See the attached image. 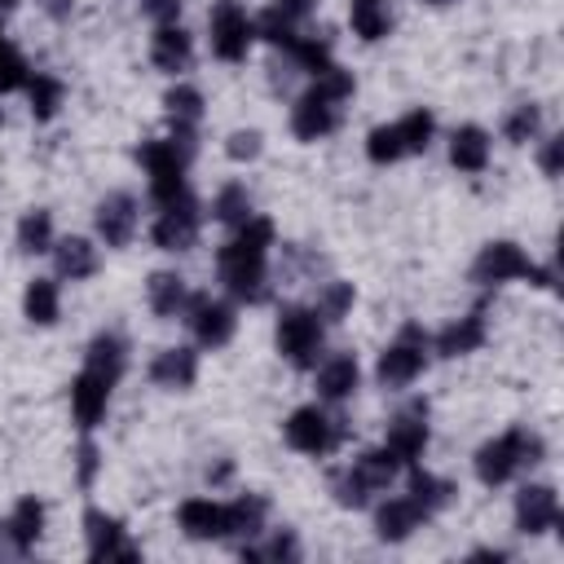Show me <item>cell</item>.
Masks as SVG:
<instances>
[{
  "label": "cell",
  "instance_id": "obj_24",
  "mask_svg": "<svg viewBox=\"0 0 564 564\" xmlns=\"http://www.w3.org/2000/svg\"><path fill=\"white\" fill-rule=\"evenodd\" d=\"M137 335L123 326V322H97L84 339H79V352H75V366L110 379V383H128L137 375Z\"/></svg>",
  "mask_w": 564,
  "mask_h": 564
},
{
  "label": "cell",
  "instance_id": "obj_44",
  "mask_svg": "<svg viewBox=\"0 0 564 564\" xmlns=\"http://www.w3.org/2000/svg\"><path fill=\"white\" fill-rule=\"evenodd\" d=\"M419 13H427V18H449V13H458V9H467V0H410Z\"/></svg>",
  "mask_w": 564,
  "mask_h": 564
},
{
  "label": "cell",
  "instance_id": "obj_20",
  "mask_svg": "<svg viewBox=\"0 0 564 564\" xmlns=\"http://www.w3.org/2000/svg\"><path fill=\"white\" fill-rule=\"evenodd\" d=\"M494 344V300L489 295H476V304L432 322V352H436V366H463V361H476L480 352H489Z\"/></svg>",
  "mask_w": 564,
  "mask_h": 564
},
{
  "label": "cell",
  "instance_id": "obj_26",
  "mask_svg": "<svg viewBox=\"0 0 564 564\" xmlns=\"http://www.w3.org/2000/svg\"><path fill=\"white\" fill-rule=\"evenodd\" d=\"M44 269L66 291H84V286H97L106 278L110 256H106V247L88 229H62L57 242H53V251H48V260H44Z\"/></svg>",
  "mask_w": 564,
  "mask_h": 564
},
{
  "label": "cell",
  "instance_id": "obj_34",
  "mask_svg": "<svg viewBox=\"0 0 564 564\" xmlns=\"http://www.w3.org/2000/svg\"><path fill=\"white\" fill-rule=\"evenodd\" d=\"M326 18V0H260L256 22H260V48L282 53L308 22Z\"/></svg>",
  "mask_w": 564,
  "mask_h": 564
},
{
  "label": "cell",
  "instance_id": "obj_12",
  "mask_svg": "<svg viewBox=\"0 0 564 564\" xmlns=\"http://www.w3.org/2000/svg\"><path fill=\"white\" fill-rule=\"evenodd\" d=\"M436 432H441V423H436V401H432L423 388H414V392L388 397V410H383L375 436L401 458V467H410V463L432 458Z\"/></svg>",
  "mask_w": 564,
  "mask_h": 564
},
{
  "label": "cell",
  "instance_id": "obj_11",
  "mask_svg": "<svg viewBox=\"0 0 564 564\" xmlns=\"http://www.w3.org/2000/svg\"><path fill=\"white\" fill-rule=\"evenodd\" d=\"M137 375H141V383L154 397H163V401H189L203 388L207 357L185 335H163V339H154L137 357Z\"/></svg>",
  "mask_w": 564,
  "mask_h": 564
},
{
  "label": "cell",
  "instance_id": "obj_15",
  "mask_svg": "<svg viewBox=\"0 0 564 564\" xmlns=\"http://www.w3.org/2000/svg\"><path fill=\"white\" fill-rule=\"evenodd\" d=\"M75 529H79V551L97 564H128V560L145 555L132 520L123 511H115L110 502H101L97 494L84 498V507L75 516Z\"/></svg>",
  "mask_w": 564,
  "mask_h": 564
},
{
  "label": "cell",
  "instance_id": "obj_2",
  "mask_svg": "<svg viewBox=\"0 0 564 564\" xmlns=\"http://www.w3.org/2000/svg\"><path fill=\"white\" fill-rule=\"evenodd\" d=\"M357 101H361V70L339 53L335 62H326L282 97V137L295 150H322L348 132Z\"/></svg>",
  "mask_w": 564,
  "mask_h": 564
},
{
  "label": "cell",
  "instance_id": "obj_43",
  "mask_svg": "<svg viewBox=\"0 0 564 564\" xmlns=\"http://www.w3.org/2000/svg\"><path fill=\"white\" fill-rule=\"evenodd\" d=\"M194 0H132V13L141 26H159V22H185Z\"/></svg>",
  "mask_w": 564,
  "mask_h": 564
},
{
  "label": "cell",
  "instance_id": "obj_17",
  "mask_svg": "<svg viewBox=\"0 0 564 564\" xmlns=\"http://www.w3.org/2000/svg\"><path fill=\"white\" fill-rule=\"evenodd\" d=\"M198 278L185 269V260H154L141 282H137V304L145 313L150 326H163V330H176L181 317L189 313L194 295H198Z\"/></svg>",
  "mask_w": 564,
  "mask_h": 564
},
{
  "label": "cell",
  "instance_id": "obj_23",
  "mask_svg": "<svg viewBox=\"0 0 564 564\" xmlns=\"http://www.w3.org/2000/svg\"><path fill=\"white\" fill-rule=\"evenodd\" d=\"M361 520H366L370 542L383 546V551H405L410 542H419V538L432 529V520L419 511V502H414L401 485L383 489V494L361 511Z\"/></svg>",
  "mask_w": 564,
  "mask_h": 564
},
{
  "label": "cell",
  "instance_id": "obj_30",
  "mask_svg": "<svg viewBox=\"0 0 564 564\" xmlns=\"http://www.w3.org/2000/svg\"><path fill=\"white\" fill-rule=\"evenodd\" d=\"M494 137H498V150H511V154H524L546 128H555L551 119V106L538 97V93H516L498 106L494 115Z\"/></svg>",
  "mask_w": 564,
  "mask_h": 564
},
{
  "label": "cell",
  "instance_id": "obj_5",
  "mask_svg": "<svg viewBox=\"0 0 564 564\" xmlns=\"http://www.w3.org/2000/svg\"><path fill=\"white\" fill-rule=\"evenodd\" d=\"M436 370V352H432V322L423 317H401L366 357V375H370V392L401 397L414 392L432 379Z\"/></svg>",
  "mask_w": 564,
  "mask_h": 564
},
{
  "label": "cell",
  "instance_id": "obj_29",
  "mask_svg": "<svg viewBox=\"0 0 564 564\" xmlns=\"http://www.w3.org/2000/svg\"><path fill=\"white\" fill-rule=\"evenodd\" d=\"M13 308H18L22 330H31V335H53V330L66 326V286H62L44 264H31L26 278H22V286H18Z\"/></svg>",
  "mask_w": 564,
  "mask_h": 564
},
{
  "label": "cell",
  "instance_id": "obj_31",
  "mask_svg": "<svg viewBox=\"0 0 564 564\" xmlns=\"http://www.w3.org/2000/svg\"><path fill=\"white\" fill-rule=\"evenodd\" d=\"M260 207H264V203H260L256 176H247V172H225V176H216L212 185H203V212H207V229H212V234L242 225V220L256 216Z\"/></svg>",
  "mask_w": 564,
  "mask_h": 564
},
{
  "label": "cell",
  "instance_id": "obj_18",
  "mask_svg": "<svg viewBox=\"0 0 564 564\" xmlns=\"http://www.w3.org/2000/svg\"><path fill=\"white\" fill-rule=\"evenodd\" d=\"M242 326H247V308H238L225 291L216 286H198L189 313L181 317V335L203 352V357H220L229 352L238 339H242Z\"/></svg>",
  "mask_w": 564,
  "mask_h": 564
},
{
  "label": "cell",
  "instance_id": "obj_42",
  "mask_svg": "<svg viewBox=\"0 0 564 564\" xmlns=\"http://www.w3.org/2000/svg\"><path fill=\"white\" fill-rule=\"evenodd\" d=\"M198 480H203L207 489H234V485L242 480L238 454H229V449H216V454H207V458H203V471H198Z\"/></svg>",
  "mask_w": 564,
  "mask_h": 564
},
{
  "label": "cell",
  "instance_id": "obj_41",
  "mask_svg": "<svg viewBox=\"0 0 564 564\" xmlns=\"http://www.w3.org/2000/svg\"><path fill=\"white\" fill-rule=\"evenodd\" d=\"M524 154H529V167L542 185H560V167H564V132L560 128H546Z\"/></svg>",
  "mask_w": 564,
  "mask_h": 564
},
{
  "label": "cell",
  "instance_id": "obj_25",
  "mask_svg": "<svg viewBox=\"0 0 564 564\" xmlns=\"http://www.w3.org/2000/svg\"><path fill=\"white\" fill-rule=\"evenodd\" d=\"M119 383L75 366L70 379H66V423L75 436H101L115 419V405H119Z\"/></svg>",
  "mask_w": 564,
  "mask_h": 564
},
{
  "label": "cell",
  "instance_id": "obj_9",
  "mask_svg": "<svg viewBox=\"0 0 564 564\" xmlns=\"http://www.w3.org/2000/svg\"><path fill=\"white\" fill-rule=\"evenodd\" d=\"M207 212H203V185H189L172 198L145 203V229L141 247L154 260H189L207 247Z\"/></svg>",
  "mask_w": 564,
  "mask_h": 564
},
{
  "label": "cell",
  "instance_id": "obj_7",
  "mask_svg": "<svg viewBox=\"0 0 564 564\" xmlns=\"http://www.w3.org/2000/svg\"><path fill=\"white\" fill-rule=\"evenodd\" d=\"M264 313H269V352H273V361L286 375L304 379L317 366V357L330 348L335 330L326 326V317L313 308V300L304 291L278 295Z\"/></svg>",
  "mask_w": 564,
  "mask_h": 564
},
{
  "label": "cell",
  "instance_id": "obj_16",
  "mask_svg": "<svg viewBox=\"0 0 564 564\" xmlns=\"http://www.w3.org/2000/svg\"><path fill=\"white\" fill-rule=\"evenodd\" d=\"M436 154L445 163V172L454 181H485L494 167H498V137L489 128V119H476V115H458L441 128V141H436Z\"/></svg>",
  "mask_w": 564,
  "mask_h": 564
},
{
  "label": "cell",
  "instance_id": "obj_10",
  "mask_svg": "<svg viewBox=\"0 0 564 564\" xmlns=\"http://www.w3.org/2000/svg\"><path fill=\"white\" fill-rule=\"evenodd\" d=\"M84 229L106 247V256H128L141 247V229H145V194L132 181H110L101 185L88 207H84Z\"/></svg>",
  "mask_w": 564,
  "mask_h": 564
},
{
  "label": "cell",
  "instance_id": "obj_6",
  "mask_svg": "<svg viewBox=\"0 0 564 564\" xmlns=\"http://www.w3.org/2000/svg\"><path fill=\"white\" fill-rule=\"evenodd\" d=\"M357 441V423L352 410H335L317 397H300L278 414V445L308 467L330 463L335 454H344Z\"/></svg>",
  "mask_w": 564,
  "mask_h": 564
},
{
  "label": "cell",
  "instance_id": "obj_14",
  "mask_svg": "<svg viewBox=\"0 0 564 564\" xmlns=\"http://www.w3.org/2000/svg\"><path fill=\"white\" fill-rule=\"evenodd\" d=\"M560 524H564V498H560L555 476L533 471L507 489V533L520 546H538L555 538Z\"/></svg>",
  "mask_w": 564,
  "mask_h": 564
},
{
  "label": "cell",
  "instance_id": "obj_36",
  "mask_svg": "<svg viewBox=\"0 0 564 564\" xmlns=\"http://www.w3.org/2000/svg\"><path fill=\"white\" fill-rule=\"evenodd\" d=\"M269 145H273L269 128L256 119H238V123L216 132V159L225 172H247V176L260 172L269 163Z\"/></svg>",
  "mask_w": 564,
  "mask_h": 564
},
{
  "label": "cell",
  "instance_id": "obj_22",
  "mask_svg": "<svg viewBox=\"0 0 564 564\" xmlns=\"http://www.w3.org/2000/svg\"><path fill=\"white\" fill-rule=\"evenodd\" d=\"M405 0H339V40L357 53H379L401 35Z\"/></svg>",
  "mask_w": 564,
  "mask_h": 564
},
{
  "label": "cell",
  "instance_id": "obj_13",
  "mask_svg": "<svg viewBox=\"0 0 564 564\" xmlns=\"http://www.w3.org/2000/svg\"><path fill=\"white\" fill-rule=\"evenodd\" d=\"M167 520H172V533H176L181 542H189V546L229 551V546H234V538H238V524H234V498H229V489H207V485L185 489V494L172 502Z\"/></svg>",
  "mask_w": 564,
  "mask_h": 564
},
{
  "label": "cell",
  "instance_id": "obj_27",
  "mask_svg": "<svg viewBox=\"0 0 564 564\" xmlns=\"http://www.w3.org/2000/svg\"><path fill=\"white\" fill-rule=\"evenodd\" d=\"M0 524H4V538H9L13 560L40 555L44 542L53 538V502H48V494H40V489H18V494L9 498V507L0 511Z\"/></svg>",
  "mask_w": 564,
  "mask_h": 564
},
{
  "label": "cell",
  "instance_id": "obj_3",
  "mask_svg": "<svg viewBox=\"0 0 564 564\" xmlns=\"http://www.w3.org/2000/svg\"><path fill=\"white\" fill-rule=\"evenodd\" d=\"M551 454L555 449H551V436H546L542 423H533V419H507V423L480 432L476 445L467 449V480L480 494L498 498L516 480H524L533 471H546Z\"/></svg>",
  "mask_w": 564,
  "mask_h": 564
},
{
  "label": "cell",
  "instance_id": "obj_4",
  "mask_svg": "<svg viewBox=\"0 0 564 564\" xmlns=\"http://www.w3.org/2000/svg\"><path fill=\"white\" fill-rule=\"evenodd\" d=\"M463 282L476 295H507V291H538V295H555V260L538 256L520 234H489L471 247Z\"/></svg>",
  "mask_w": 564,
  "mask_h": 564
},
{
  "label": "cell",
  "instance_id": "obj_28",
  "mask_svg": "<svg viewBox=\"0 0 564 564\" xmlns=\"http://www.w3.org/2000/svg\"><path fill=\"white\" fill-rule=\"evenodd\" d=\"M154 110H159V128L172 132H189V137H207L212 123V93L198 75H181V79H163L154 93Z\"/></svg>",
  "mask_w": 564,
  "mask_h": 564
},
{
  "label": "cell",
  "instance_id": "obj_8",
  "mask_svg": "<svg viewBox=\"0 0 564 564\" xmlns=\"http://www.w3.org/2000/svg\"><path fill=\"white\" fill-rule=\"evenodd\" d=\"M198 44H203L207 66H216L225 75L251 70L264 57L256 0H207L198 13Z\"/></svg>",
  "mask_w": 564,
  "mask_h": 564
},
{
  "label": "cell",
  "instance_id": "obj_39",
  "mask_svg": "<svg viewBox=\"0 0 564 564\" xmlns=\"http://www.w3.org/2000/svg\"><path fill=\"white\" fill-rule=\"evenodd\" d=\"M101 476H106V445H101V436H75L70 441V485L88 498V494H97Z\"/></svg>",
  "mask_w": 564,
  "mask_h": 564
},
{
  "label": "cell",
  "instance_id": "obj_19",
  "mask_svg": "<svg viewBox=\"0 0 564 564\" xmlns=\"http://www.w3.org/2000/svg\"><path fill=\"white\" fill-rule=\"evenodd\" d=\"M308 397L335 405V410H352L366 392H370V375H366V352L357 344L330 339V348L317 357V366L304 375Z\"/></svg>",
  "mask_w": 564,
  "mask_h": 564
},
{
  "label": "cell",
  "instance_id": "obj_32",
  "mask_svg": "<svg viewBox=\"0 0 564 564\" xmlns=\"http://www.w3.org/2000/svg\"><path fill=\"white\" fill-rule=\"evenodd\" d=\"M397 485L419 502V511H423L432 524H441V520H445L449 511H458V502H463V485H458V476L445 471V467H436L432 458L410 463V467L401 471Z\"/></svg>",
  "mask_w": 564,
  "mask_h": 564
},
{
  "label": "cell",
  "instance_id": "obj_37",
  "mask_svg": "<svg viewBox=\"0 0 564 564\" xmlns=\"http://www.w3.org/2000/svg\"><path fill=\"white\" fill-rule=\"evenodd\" d=\"M308 300H313V308L326 317V326L339 335L357 313H361V304H366V291H361V282L352 278V273H339V269H326L322 278H313V286L304 291Z\"/></svg>",
  "mask_w": 564,
  "mask_h": 564
},
{
  "label": "cell",
  "instance_id": "obj_1",
  "mask_svg": "<svg viewBox=\"0 0 564 564\" xmlns=\"http://www.w3.org/2000/svg\"><path fill=\"white\" fill-rule=\"evenodd\" d=\"M278 242H282V225L273 212H256L234 229H220L207 247V269H212V286L225 291L238 308L260 313L269 308L282 291H278Z\"/></svg>",
  "mask_w": 564,
  "mask_h": 564
},
{
  "label": "cell",
  "instance_id": "obj_21",
  "mask_svg": "<svg viewBox=\"0 0 564 564\" xmlns=\"http://www.w3.org/2000/svg\"><path fill=\"white\" fill-rule=\"evenodd\" d=\"M141 62L145 70L163 84V79H181V75H198L203 66V44H198V26L185 22H159L145 26L141 35Z\"/></svg>",
  "mask_w": 564,
  "mask_h": 564
},
{
  "label": "cell",
  "instance_id": "obj_38",
  "mask_svg": "<svg viewBox=\"0 0 564 564\" xmlns=\"http://www.w3.org/2000/svg\"><path fill=\"white\" fill-rule=\"evenodd\" d=\"M357 159H361L370 172H379V176L410 167V163H405V154H401L397 128H392V119H388V115H379V119H370V123L361 128V137H357Z\"/></svg>",
  "mask_w": 564,
  "mask_h": 564
},
{
  "label": "cell",
  "instance_id": "obj_40",
  "mask_svg": "<svg viewBox=\"0 0 564 564\" xmlns=\"http://www.w3.org/2000/svg\"><path fill=\"white\" fill-rule=\"evenodd\" d=\"M62 106H66V84H62L57 75L35 70V75L26 79V110H31V119H35V123H53V119L62 115Z\"/></svg>",
  "mask_w": 564,
  "mask_h": 564
},
{
  "label": "cell",
  "instance_id": "obj_33",
  "mask_svg": "<svg viewBox=\"0 0 564 564\" xmlns=\"http://www.w3.org/2000/svg\"><path fill=\"white\" fill-rule=\"evenodd\" d=\"M57 234H62V216H57V207L44 203V198H31V203H22V207L13 212L9 247H13L18 260H26V264H44L48 251H53V242H57Z\"/></svg>",
  "mask_w": 564,
  "mask_h": 564
},
{
  "label": "cell",
  "instance_id": "obj_35",
  "mask_svg": "<svg viewBox=\"0 0 564 564\" xmlns=\"http://www.w3.org/2000/svg\"><path fill=\"white\" fill-rule=\"evenodd\" d=\"M392 119V128H397V141H401V154H405V163H423V159H432L436 154V141H441V128H445V119H441V110H436V101H405L401 110H392L388 115Z\"/></svg>",
  "mask_w": 564,
  "mask_h": 564
}]
</instances>
